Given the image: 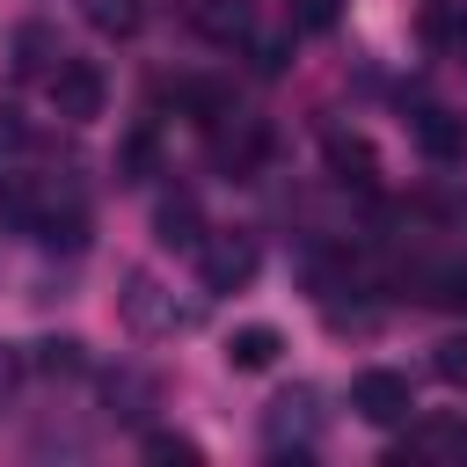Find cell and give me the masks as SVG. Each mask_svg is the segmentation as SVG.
Wrapping results in <instances>:
<instances>
[{"label":"cell","instance_id":"cell-1","mask_svg":"<svg viewBox=\"0 0 467 467\" xmlns=\"http://www.w3.org/2000/svg\"><path fill=\"white\" fill-rule=\"evenodd\" d=\"M350 409H358L372 431H394V423L416 416V387H409V372H394V365H365V372L350 379Z\"/></svg>","mask_w":467,"mask_h":467},{"label":"cell","instance_id":"cell-2","mask_svg":"<svg viewBox=\"0 0 467 467\" xmlns=\"http://www.w3.org/2000/svg\"><path fill=\"white\" fill-rule=\"evenodd\" d=\"M102 102H109V80H102L95 58H66V66L51 73V109H58L66 124H95Z\"/></svg>","mask_w":467,"mask_h":467},{"label":"cell","instance_id":"cell-3","mask_svg":"<svg viewBox=\"0 0 467 467\" xmlns=\"http://www.w3.org/2000/svg\"><path fill=\"white\" fill-rule=\"evenodd\" d=\"M197 270H204V292H241L255 277V241L248 234H204L197 241Z\"/></svg>","mask_w":467,"mask_h":467},{"label":"cell","instance_id":"cell-4","mask_svg":"<svg viewBox=\"0 0 467 467\" xmlns=\"http://www.w3.org/2000/svg\"><path fill=\"white\" fill-rule=\"evenodd\" d=\"M263 153H270V124H263V117H241V109H234V124H226V117L212 124V161H219L226 175H255Z\"/></svg>","mask_w":467,"mask_h":467},{"label":"cell","instance_id":"cell-5","mask_svg":"<svg viewBox=\"0 0 467 467\" xmlns=\"http://www.w3.org/2000/svg\"><path fill=\"white\" fill-rule=\"evenodd\" d=\"M117 314H124L139 336H161V328H175V321H182V314H175V299H168V292H161L146 270H131V277H124V292H117Z\"/></svg>","mask_w":467,"mask_h":467},{"label":"cell","instance_id":"cell-6","mask_svg":"<svg viewBox=\"0 0 467 467\" xmlns=\"http://www.w3.org/2000/svg\"><path fill=\"white\" fill-rule=\"evenodd\" d=\"M416 146H423V161L460 168V161H467V117H452V109H416Z\"/></svg>","mask_w":467,"mask_h":467},{"label":"cell","instance_id":"cell-7","mask_svg":"<svg viewBox=\"0 0 467 467\" xmlns=\"http://www.w3.org/2000/svg\"><path fill=\"white\" fill-rule=\"evenodd\" d=\"M7 51H15V73H22V80H51V73L66 66V51H58V29H51V22H22Z\"/></svg>","mask_w":467,"mask_h":467},{"label":"cell","instance_id":"cell-8","mask_svg":"<svg viewBox=\"0 0 467 467\" xmlns=\"http://www.w3.org/2000/svg\"><path fill=\"white\" fill-rule=\"evenodd\" d=\"M153 241H161V248H197V241H204V212H197L190 190H175V197L153 204Z\"/></svg>","mask_w":467,"mask_h":467},{"label":"cell","instance_id":"cell-9","mask_svg":"<svg viewBox=\"0 0 467 467\" xmlns=\"http://www.w3.org/2000/svg\"><path fill=\"white\" fill-rule=\"evenodd\" d=\"M314 423H321V394L314 387H292V394H277L270 401V445H285V438H314Z\"/></svg>","mask_w":467,"mask_h":467},{"label":"cell","instance_id":"cell-10","mask_svg":"<svg viewBox=\"0 0 467 467\" xmlns=\"http://www.w3.org/2000/svg\"><path fill=\"white\" fill-rule=\"evenodd\" d=\"M277 350H285V336H277L270 321H248V328L226 336V365H234V372H270Z\"/></svg>","mask_w":467,"mask_h":467},{"label":"cell","instance_id":"cell-11","mask_svg":"<svg viewBox=\"0 0 467 467\" xmlns=\"http://www.w3.org/2000/svg\"><path fill=\"white\" fill-rule=\"evenodd\" d=\"M416 29H423L431 51H467V0H431Z\"/></svg>","mask_w":467,"mask_h":467},{"label":"cell","instance_id":"cell-12","mask_svg":"<svg viewBox=\"0 0 467 467\" xmlns=\"http://www.w3.org/2000/svg\"><path fill=\"white\" fill-rule=\"evenodd\" d=\"M321 153H328V175H336V182H372V146H365L358 131H328Z\"/></svg>","mask_w":467,"mask_h":467},{"label":"cell","instance_id":"cell-13","mask_svg":"<svg viewBox=\"0 0 467 467\" xmlns=\"http://www.w3.org/2000/svg\"><path fill=\"white\" fill-rule=\"evenodd\" d=\"M29 365L51 372V379H80V372H88V343H80V336H44Z\"/></svg>","mask_w":467,"mask_h":467},{"label":"cell","instance_id":"cell-14","mask_svg":"<svg viewBox=\"0 0 467 467\" xmlns=\"http://www.w3.org/2000/svg\"><path fill=\"white\" fill-rule=\"evenodd\" d=\"M153 161H161V139H153V124L124 131V146H117V182H146V175H153Z\"/></svg>","mask_w":467,"mask_h":467},{"label":"cell","instance_id":"cell-15","mask_svg":"<svg viewBox=\"0 0 467 467\" xmlns=\"http://www.w3.org/2000/svg\"><path fill=\"white\" fill-rule=\"evenodd\" d=\"M146 409H153V379H146V372H117V379H109V416L139 423Z\"/></svg>","mask_w":467,"mask_h":467},{"label":"cell","instance_id":"cell-16","mask_svg":"<svg viewBox=\"0 0 467 467\" xmlns=\"http://www.w3.org/2000/svg\"><path fill=\"white\" fill-rule=\"evenodd\" d=\"M88 22L102 36H131L139 29V0H88Z\"/></svg>","mask_w":467,"mask_h":467},{"label":"cell","instance_id":"cell-17","mask_svg":"<svg viewBox=\"0 0 467 467\" xmlns=\"http://www.w3.org/2000/svg\"><path fill=\"white\" fill-rule=\"evenodd\" d=\"M438 379L467 387V336H445V343H438Z\"/></svg>","mask_w":467,"mask_h":467},{"label":"cell","instance_id":"cell-18","mask_svg":"<svg viewBox=\"0 0 467 467\" xmlns=\"http://www.w3.org/2000/svg\"><path fill=\"white\" fill-rule=\"evenodd\" d=\"M146 460H182V467H190V460H197V445H190V438H175V431H153V438H146Z\"/></svg>","mask_w":467,"mask_h":467},{"label":"cell","instance_id":"cell-19","mask_svg":"<svg viewBox=\"0 0 467 467\" xmlns=\"http://www.w3.org/2000/svg\"><path fill=\"white\" fill-rule=\"evenodd\" d=\"M248 58H255V73H285V44H277V36L248 44Z\"/></svg>","mask_w":467,"mask_h":467},{"label":"cell","instance_id":"cell-20","mask_svg":"<svg viewBox=\"0 0 467 467\" xmlns=\"http://www.w3.org/2000/svg\"><path fill=\"white\" fill-rule=\"evenodd\" d=\"M299 22H306V29H328V22H336V0H299Z\"/></svg>","mask_w":467,"mask_h":467},{"label":"cell","instance_id":"cell-21","mask_svg":"<svg viewBox=\"0 0 467 467\" xmlns=\"http://www.w3.org/2000/svg\"><path fill=\"white\" fill-rule=\"evenodd\" d=\"M15 372H22V358H15L7 343H0V401H7V387H15Z\"/></svg>","mask_w":467,"mask_h":467},{"label":"cell","instance_id":"cell-22","mask_svg":"<svg viewBox=\"0 0 467 467\" xmlns=\"http://www.w3.org/2000/svg\"><path fill=\"white\" fill-rule=\"evenodd\" d=\"M22 139V124H15V109H0V146H15Z\"/></svg>","mask_w":467,"mask_h":467}]
</instances>
